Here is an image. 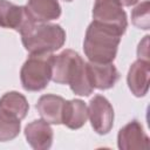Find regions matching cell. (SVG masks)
Instances as JSON below:
<instances>
[{
    "instance_id": "cell-8",
    "label": "cell",
    "mask_w": 150,
    "mask_h": 150,
    "mask_svg": "<svg viewBox=\"0 0 150 150\" xmlns=\"http://www.w3.org/2000/svg\"><path fill=\"white\" fill-rule=\"evenodd\" d=\"M117 146L121 150H139L150 146L149 137L141 122L132 120L120 129L117 134Z\"/></svg>"
},
{
    "instance_id": "cell-9",
    "label": "cell",
    "mask_w": 150,
    "mask_h": 150,
    "mask_svg": "<svg viewBox=\"0 0 150 150\" xmlns=\"http://www.w3.org/2000/svg\"><path fill=\"white\" fill-rule=\"evenodd\" d=\"M88 75L90 83L94 89L107 90L112 88L120 79V73L117 68L111 63H96L88 62L87 63Z\"/></svg>"
},
{
    "instance_id": "cell-18",
    "label": "cell",
    "mask_w": 150,
    "mask_h": 150,
    "mask_svg": "<svg viewBox=\"0 0 150 150\" xmlns=\"http://www.w3.org/2000/svg\"><path fill=\"white\" fill-rule=\"evenodd\" d=\"M149 35H145L143 40L138 43L137 47V56L141 60H146L149 61Z\"/></svg>"
},
{
    "instance_id": "cell-16",
    "label": "cell",
    "mask_w": 150,
    "mask_h": 150,
    "mask_svg": "<svg viewBox=\"0 0 150 150\" xmlns=\"http://www.w3.org/2000/svg\"><path fill=\"white\" fill-rule=\"evenodd\" d=\"M21 129V121L0 112V142L14 139Z\"/></svg>"
},
{
    "instance_id": "cell-13",
    "label": "cell",
    "mask_w": 150,
    "mask_h": 150,
    "mask_svg": "<svg viewBox=\"0 0 150 150\" xmlns=\"http://www.w3.org/2000/svg\"><path fill=\"white\" fill-rule=\"evenodd\" d=\"M26 8L35 22H49L61 15L59 0H28Z\"/></svg>"
},
{
    "instance_id": "cell-2",
    "label": "cell",
    "mask_w": 150,
    "mask_h": 150,
    "mask_svg": "<svg viewBox=\"0 0 150 150\" xmlns=\"http://www.w3.org/2000/svg\"><path fill=\"white\" fill-rule=\"evenodd\" d=\"M122 35L118 29L93 20L86 30L83 52L90 62L111 63L116 57Z\"/></svg>"
},
{
    "instance_id": "cell-20",
    "label": "cell",
    "mask_w": 150,
    "mask_h": 150,
    "mask_svg": "<svg viewBox=\"0 0 150 150\" xmlns=\"http://www.w3.org/2000/svg\"><path fill=\"white\" fill-rule=\"evenodd\" d=\"M62 1H64V2H70V1H73V0H62Z\"/></svg>"
},
{
    "instance_id": "cell-4",
    "label": "cell",
    "mask_w": 150,
    "mask_h": 150,
    "mask_svg": "<svg viewBox=\"0 0 150 150\" xmlns=\"http://www.w3.org/2000/svg\"><path fill=\"white\" fill-rule=\"evenodd\" d=\"M52 53H34L28 56L20 70L22 88L27 91L43 90L52 80Z\"/></svg>"
},
{
    "instance_id": "cell-7",
    "label": "cell",
    "mask_w": 150,
    "mask_h": 150,
    "mask_svg": "<svg viewBox=\"0 0 150 150\" xmlns=\"http://www.w3.org/2000/svg\"><path fill=\"white\" fill-rule=\"evenodd\" d=\"M34 20L26 6H19L8 0H0V27L21 33Z\"/></svg>"
},
{
    "instance_id": "cell-14",
    "label": "cell",
    "mask_w": 150,
    "mask_h": 150,
    "mask_svg": "<svg viewBox=\"0 0 150 150\" xmlns=\"http://www.w3.org/2000/svg\"><path fill=\"white\" fill-rule=\"evenodd\" d=\"M88 120V107L79 98L64 102L62 111V124L71 130L82 128Z\"/></svg>"
},
{
    "instance_id": "cell-17",
    "label": "cell",
    "mask_w": 150,
    "mask_h": 150,
    "mask_svg": "<svg viewBox=\"0 0 150 150\" xmlns=\"http://www.w3.org/2000/svg\"><path fill=\"white\" fill-rule=\"evenodd\" d=\"M131 22L139 29L148 30L150 28V2L144 0L131 11Z\"/></svg>"
},
{
    "instance_id": "cell-12",
    "label": "cell",
    "mask_w": 150,
    "mask_h": 150,
    "mask_svg": "<svg viewBox=\"0 0 150 150\" xmlns=\"http://www.w3.org/2000/svg\"><path fill=\"white\" fill-rule=\"evenodd\" d=\"M66 100L59 95L46 94L40 96L36 103V110L42 120L49 124H62V111Z\"/></svg>"
},
{
    "instance_id": "cell-6",
    "label": "cell",
    "mask_w": 150,
    "mask_h": 150,
    "mask_svg": "<svg viewBox=\"0 0 150 150\" xmlns=\"http://www.w3.org/2000/svg\"><path fill=\"white\" fill-rule=\"evenodd\" d=\"M88 118L98 135H107L114 125V109L102 95H95L88 105Z\"/></svg>"
},
{
    "instance_id": "cell-10",
    "label": "cell",
    "mask_w": 150,
    "mask_h": 150,
    "mask_svg": "<svg viewBox=\"0 0 150 150\" xmlns=\"http://www.w3.org/2000/svg\"><path fill=\"white\" fill-rule=\"evenodd\" d=\"M27 143L35 150H47L53 144L54 132L45 120H34L25 128Z\"/></svg>"
},
{
    "instance_id": "cell-1",
    "label": "cell",
    "mask_w": 150,
    "mask_h": 150,
    "mask_svg": "<svg viewBox=\"0 0 150 150\" xmlns=\"http://www.w3.org/2000/svg\"><path fill=\"white\" fill-rule=\"evenodd\" d=\"M52 81L57 84H68L71 91L79 96H89L94 91L88 75L87 62L77 52L71 49L54 55Z\"/></svg>"
},
{
    "instance_id": "cell-5",
    "label": "cell",
    "mask_w": 150,
    "mask_h": 150,
    "mask_svg": "<svg viewBox=\"0 0 150 150\" xmlns=\"http://www.w3.org/2000/svg\"><path fill=\"white\" fill-rule=\"evenodd\" d=\"M93 19L94 21L118 29L122 34L125 33L128 27L127 13L120 0H95Z\"/></svg>"
},
{
    "instance_id": "cell-3",
    "label": "cell",
    "mask_w": 150,
    "mask_h": 150,
    "mask_svg": "<svg viewBox=\"0 0 150 150\" xmlns=\"http://www.w3.org/2000/svg\"><path fill=\"white\" fill-rule=\"evenodd\" d=\"M20 34L22 45L29 54L53 53L66 42V32L56 23L34 21Z\"/></svg>"
},
{
    "instance_id": "cell-19",
    "label": "cell",
    "mask_w": 150,
    "mask_h": 150,
    "mask_svg": "<svg viewBox=\"0 0 150 150\" xmlns=\"http://www.w3.org/2000/svg\"><path fill=\"white\" fill-rule=\"evenodd\" d=\"M139 0H120V2L122 4V6H127V7H130V6H134L138 2Z\"/></svg>"
},
{
    "instance_id": "cell-15",
    "label": "cell",
    "mask_w": 150,
    "mask_h": 150,
    "mask_svg": "<svg viewBox=\"0 0 150 150\" xmlns=\"http://www.w3.org/2000/svg\"><path fill=\"white\" fill-rule=\"evenodd\" d=\"M29 110L27 98L19 91H8L0 97V112L22 121Z\"/></svg>"
},
{
    "instance_id": "cell-11",
    "label": "cell",
    "mask_w": 150,
    "mask_h": 150,
    "mask_svg": "<svg viewBox=\"0 0 150 150\" xmlns=\"http://www.w3.org/2000/svg\"><path fill=\"white\" fill-rule=\"evenodd\" d=\"M150 62L146 60H136L129 68L127 75V83L130 91L136 97H143L149 89Z\"/></svg>"
}]
</instances>
